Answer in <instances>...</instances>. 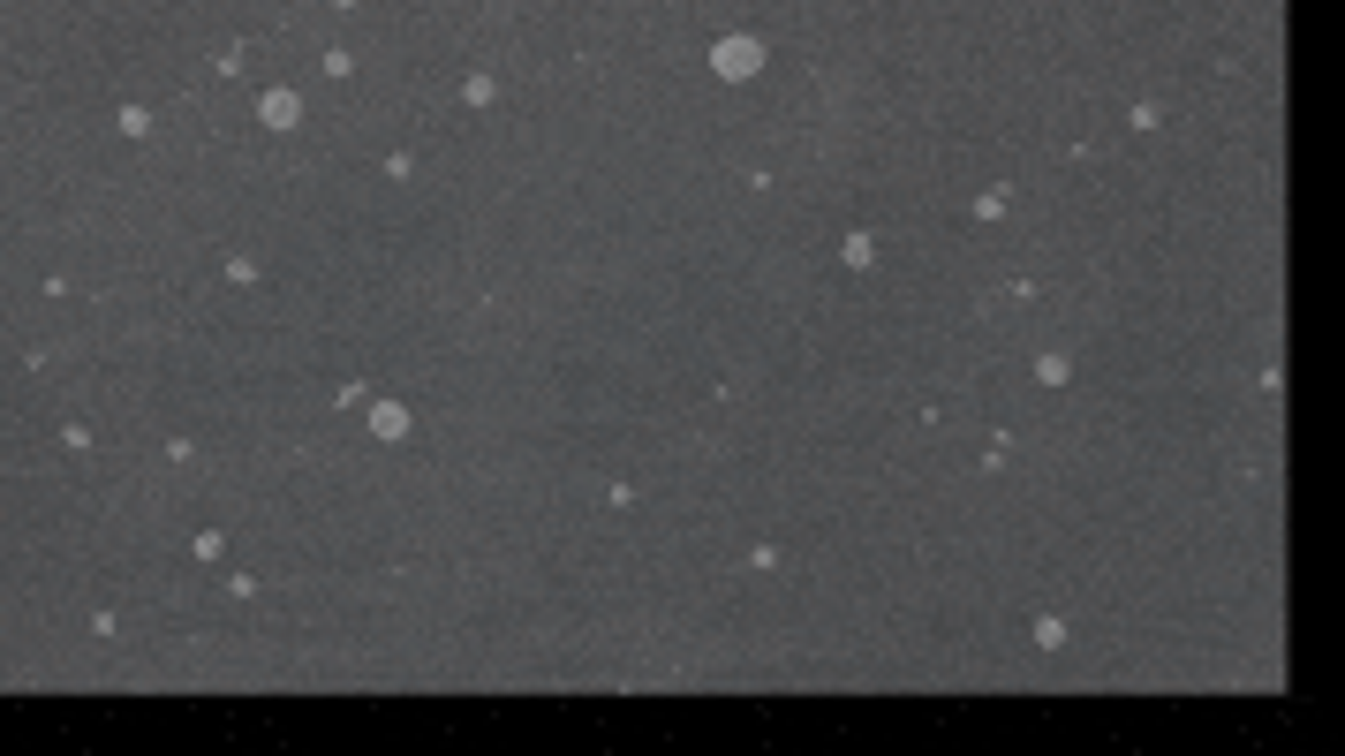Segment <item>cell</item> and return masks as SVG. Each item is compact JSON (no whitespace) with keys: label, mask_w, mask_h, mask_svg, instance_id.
Returning <instances> with one entry per match:
<instances>
[{"label":"cell","mask_w":1345,"mask_h":756,"mask_svg":"<svg viewBox=\"0 0 1345 756\" xmlns=\"http://www.w3.org/2000/svg\"><path fill=\"white\" fill-rule=\"evenodd\" d=\"M711 69L741 84V76H756V69H764V46H756V38H718V46H711Z\"/></svg>","instance_id":"1"},{"label":"cell","mask_w":1345,"mask_h":756,"mask_svg":"<svg viewBox=\"0 0 1345 756\" xmlns=\"http://www.w3.org/2000/svg\"><path fill=\"white\" fill-rule=\"evenodd\" d=\"M257 114H265V129H295V114H303V106H295V91H265V106H257Z\"/></svg>","instance_id":"2"},{"label":"cell","mask_w":1345,"mask_h":756,"mask_svg":"<svg viewBox=\"0 0 1345 756\" xmlns=\"http://www.w3.org/2000/svg\"><path fill=\"white\" fill-rule=\"evenodd\" d=\"M371 431H378V439H401V431H409V416L393 409V401H378V409H371Z\"/></svg>","instance_id":"3"}]
</instances>
